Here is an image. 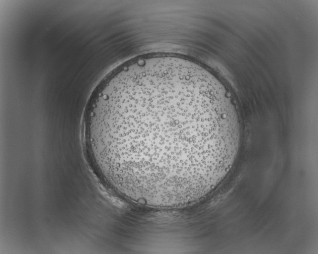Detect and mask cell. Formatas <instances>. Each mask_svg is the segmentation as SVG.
I'll list each match as a JSON object with an SVG mask.
<instances>
[{
  "instance_id": "1",
  "label": "cell",
  "mask_w": 318,
  "mask_h": 254,
  "mask_svg": "<svg viewBox=\"0 0 318 254\" xmlns=\"http://www.w3.org/2000/svg\"><path fill=\"white\" fill-rule=\"evenodd\" d=\"M85 128L105 180L125 198L159 207L193 202L215 187L241 137L223 84L195 61L171 55L112 72L91 99Z\"/></svg>"
}]
</instances>
